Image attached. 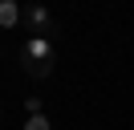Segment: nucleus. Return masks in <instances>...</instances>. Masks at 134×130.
Here are the masks:
<instances>
[{
  "label": "nucleus",
  "instance_id": "obj_1",
  "mask_svg": "<svg viewBox=\"0 0 134 130\" xmlns=\"http://www.w3.org/2000/svg\"><path fill=\"white\" fill-rule=\"evenodd\" d=\"M20 65H25L29 77H49V73L57 69L53 41L49 37H25V45H20Z\"/></svg>",
  "mask_w": 134,
  "mask_h": 130
},
{
  "label": "nucleus",
  "instance_id": "obj_2",
  "mask_svg": "<svg viewBox=\"0 0 134 130\" xmlns=\"http://www.w3.org/2000/svg\"><path fill=\"white\" fill-rule=\"evenodd\" d=\"M25 29H29V37H49L53 41L57 20H53V12L45 4H25Z\"/></svg>",
  "mask_w": 134,
  "mask_h": 130
},
{
  "label": "nucleus",
  "instance_id": "obj_3",
  "mask_svg": "<svg viewBox=\"0 0 134 130\" xmlns=\"http://www.w3.org/2000/svg\"><path fill=\"white\" fill-rule=\"evenodd\" d=\"M25 24V8L16 0H0V29H20Z\"/></svg>",
  "mask_w": 134,
  "mask_h": 130
},
{
  "label": "nucleus",
  "instance_id": "obj_4",
  "mask_svg": "<svg viewBox=\"0 0 134 130\" xmlns=\"http://www.w3.org/2000/svg\"><path fill=\"white\" fill-rule=\"evenodd\" d=\"M25 130H53L49 114H33V118H25Z\"/></svg>",
  "mask_w": 134,
  "mask_h": 130
},
{
  "label": "nucleus",
  "instance_id": "obj_5",
  "mask_svg": "<svg viewBox=\"0 0 134 130\" xmlns=\"http://www.w3.org/2000/svg\"><path fill=\"white\" fill-rule=\"evenodd\" d=\"M25 110H29V118H33V114H45V106H41V98H25Z\"/></svg>",
  "mask_w": 134,
  "mask_h": 130
},
{
  "label": "nucleus",
  "instance_id": "obj_6",
  "mask_svg": "<svg viewBox=\"0 0 134 130\" xmlns=\"http://www.w3.org/2000/svg\"><path fill=\"white\" fill-rule=\"evenodd\" d=\"M0 122H4V114H0Z\"/></svg>",
  "mask_w": 134,
  "mask_h": 130
}]
</instances>
